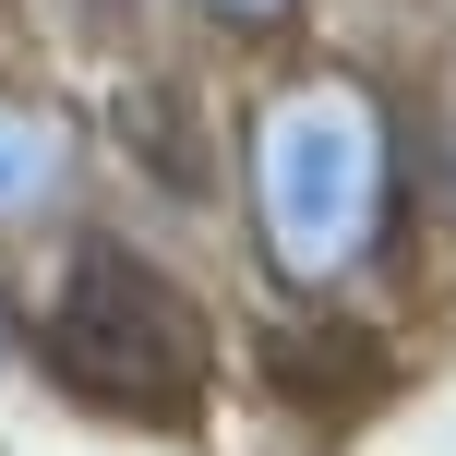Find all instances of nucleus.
<instances>
[{
	"label": "nucleus",
	"mask_w": 456,
	"mask_h": 456,
	"mask_svg": "<svg viewBox=\"0 0 456 456\" xmlns=\"http://www.w3.org/2000/svg\"><path fill=\"white\" fill-rule=\"evenodd\" d=\"M252 240L289 289H348L396 228V133L385 96L348 72H289L252 109Z\"/></svg>",
	"instance_id": "nucleus-1"
},
{
	"label": "nucleus",
	"mask_w": 456,
	"mask_h": 456,
	"mask_svg": "<svg viewBox=\"0 0 456 456\" xmlns=\"http://www.w3.org/2000/svg\"><path fill=\"white\" fill-rule=\"evenodd\" d=\"M37 361H48V385H61L72 409H96V420L168 433V420L205 409V313H192V289L157 252L109 240V228L72 240L61 300L37 313Z\"/></svg>",
	"instance_id": "nucleus-2"
},
{
	"label": "nucleus",
	"mask_w": 456,
	"mask_h": 456,
	"mask_svg": "<svg viewBox=\"0 0 456 456\" xmlns=\"http://www.w3.org/2000/svg\"><path fill=\"white\" fill-rule=\"evenodd\" d=\"M61 181H72V133H61L48 109H24V96H0V228L48 216Z\"/></svg>",
	"instance_id": "nucleus-3"
},
{
	"label": "nucleus",
	"mask_w": 456,
	"mask_h": 456,
	"mask_svg": "<svg viewBox=\"0 0 456 456\" xmlns=\"http://www.w3.org/2000/svg\"><path fill=\"white\" fill-rule=\"evenodd\" d=\"M433 205L456 216V96H444V109H433Z\"/></svg>",
	"instance_id": "nucleus-4"
},
{
	"label": "nucleus",
	"mask_w": 456,
	"mask_h": 456,
	"mask_svg": "<svg viewBox=\"0 0 456 456\" xmlns=\"http://www.w3.org/2000/svg\"><path fill=\"white\" fill-rule=\"evenodd\" d=\"M205 12H216V24H240V37H252V24H289V0H205Z\"/></svg>",
	"instance_id": "nucleus-5"
},
{
	"label": "nucleus",
	"mask_w": 456,
	"mask_h": 456,
	"mask_svg": "<svg viewBox=\"0 0 456 456\" xmlns=\"http://www.w3.org/2000/svg\"><path fill=\"white\" fill-rule=\"evenodd\" d=\"M72 12H85V24H120V12H133V0H72Z\"/></svg>",
	"instance_id": "nucleus-6"
}]
</instances>
